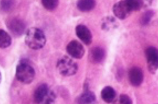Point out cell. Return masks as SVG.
<instances>
[{"mask_svg":"<svg viewBox=\"0 0 158 104\" xmlns=\"http://www.w3.org/2000/svg\"><path fill=\"white\" fill-rule=\"evenodd\" d=\"M143 6V2L142 1H121L114 5L112 10L116 17L123 20L129 17L133 11L139 10Z\"/></svg>","mask_w":158,"mask_h":104,"instance_id":"obj_1","label":"cell"},{"mask_svg":"<svg viewBox=\"0 0 158 104\" xmlns=\"http://www.w3.org/2000/svg\"><path fill=\"white\" fill-rule=\"evenodd\" d=\"M25 42L31 49L39 50L45 46L46 38L42 30L37 27H32L27 32Z\"/></svg>","mask_w":158,"mask_h":104,"instance_id":"obj_2","label":"cell"},{"mask_svg":"<svg viewBox=\"0 0 158 104\" xmlns=\"http://www.w3.org/2000/svg\"><path fill=\"white\" fill-rule=\"evenodd\" d=\"M56 95L46 84L36 88L33 94V99L37 104H54Z\"/></svg>","mask_w":158,"mask_h":104,"instance_id":"obj_3","label":"cell"},{"mask_svg":"<svg viewBox=\"0 0 158 104\" xmlns=\"http://www.w3.org/2000/svg\"><path fill=\"white\" fill-rule=\"evenodd\" d=\"M35 74L34 68L25 61L20 62L16 67L15 76L17 80L22 83H31L35 78Z\"/></svg>","mask_w":158,"mask_h":104,"instance_id":"obj_4","label":"cell"},{"mask_svg":"<svg viewBox=\"0 0 158 104\" xmlns=\"http://www.w3.org/2000/svg\"><path fill=\"white\" fill-rule=\"evenodd\" d=\"M56 68L59 74L64 76H70L77 73L78 66L77 63L67 55L58 59Z\"/></svg>","mask_w":158,"mask_h":104,"instance_id":"obj_5","label":"cell"},{"mask_svg":"<svg viewBox=\"0 0 158 104\" xmlns=\"http://www.w3.org/2000/svg\"><path fill=\"white\" fill-rule=\"evenodd\" d=\"M6 25L11 34L16 37L22 35L26 29V24L25 22L19 18L8 19L6 22Z\"/></svg>","mask_w":158,"mask_h":104,"instance_id":"obj_6","label":"cell"},{"mask_svg":"<svg viewBox=\"0 0 158 104\" xmlns=\"http://www.w3.org/2000/svg\"><path fill=\"white\" fill-rule=\"evenodd\" d=\"M145 54L148 70L152 74H155L158 69V49L155 47H148Z\"/></svg>","mask_w":158,"mask_h":104,"instance_id":"obj_7","label":"cell"},{"mask_svg":"<svg viewBox=\"0 0 158 104\" xmlns=\"http://www.w3.org/2000/svg\"><path fill=\"white\" fill-rule=\"evenodd\" d=\"M66 50L70 56L75 59H81L85 53L84 46L79 41L75 40L68 44Z\"/></svg>","mask_w":158,"mask_h":104,"instance_id":"obj_8","label":"cell"},{"mask_svg":"<svg viewBox=\"0 0 158 104\" xmlns=\"http://www.w3.org/2000/svg\"><path fill=\"white\" fill-rule=\"evenodd\" d=\"M75 32L77 37L84 44L87 46L91 44L93 41L92 34L86 26L84 24H79L76 27Z\"/></svg>","mask_w":158,"mask_h":104,"instance_id":"obj_9","label":"cell"},{"mask_svg":"<svg viewBox=\"0 0 158 104\" xmlns=\"http://www.w3.org/2000/svg\"><path fill=\"white\" fill-rule=\"evenodd\" d=\"M128 78L132 86L139 87L141 85L144 79L143 71L137 66L132 67L129 71Z\"/></svg>","mask_w":158,"mask_h":104,"instance_id":"obj_10","label":"cell"},{"mask_svg":"<svg viewBox=\"0 0 158 104\" xmlns=\"http://www.w3.org/2000/svg\"><path fill=\"white\" fill-rule=\"evenodd\" d=\"M88 57L90 62L93 64H100L105 58V50L101 47H94L90 49Z\"/></svg>","mask_w":158,"mask_h":104,"instance_id":"obj_11","label":"cell"},{"mask_svg":"<svg viewBox=\"0 0 158 104\" xmlns=\"http://www.w3.org/2000/svg\"><path fill=\"white\" fill-rule=\"evenodd\" d=\"M77 101L78 104H95L96 95L92 91L86 90L78 98Z\"/></svg>","mask_w":158,"mask_h":104,"instance_id":"obj_12","label":"cell"},{"mask_svg":"<svg viewBox=\"0 0 158 104\" xmlns=\"http://www.w3.org/2000/svg\"><path fill=\"white\" fill-rule=\"evenodd\" d=\"M101 96L103 100L106 103H112L115 99L116 93L112 87L106 86L101 91Z\"/></svg>","mask_w":158,"mask_h":104,"instance_id":"obj_13","label":"cell"},{"mask_svg":"<svg viewBox=\"0 0 158 104\" xmlns=\"http://www.w3.org/2000/svg\"><path fill=\"white\" fill-rule=\"evenodd\" d=\"M96 2L93 0H81L77 2V8L82 12L92 11L96 7Z\"/></svg>","mask_w":158,"mask_h":104,"instance_id":"obj_14","label":"cell"},{"mask_svg":"<svg viewBox=\"0 0 158 104\" xmlns=\"http://www.w3.org/2000/svg\"><path fill=\"white\" fill-rule=\"evenodd\" d=\"M12 38L10 35L2 29L0 30V47L5 49L11 46Z\"/></svg>","mask_w":158,"mask_h":104,"instance_id":"obj_15","label":"cell"},{"mask_svg":"<svg viewBox=\"0 0 158 104\" xmlns=\"http://www.w3.org/2000/svg\"><path fill=\"white\" fill-rule=\"evenodd\" d=\"M41 2L44 8L49 11L55 10L59 5V1L56 0H43Z\"/></svg>","mask_w":158,"mask_h":104,"instance_id":"obj_16","label":"cell"},{"mask_svg":"<svg viewBox=\"0 0 158 104\" xmlns=\"http://www.w3.org/2000/svg\"><path fill=\"white\" fill-rule=\"evenodd\" d=\"M154 15V12L153 10H149L146 11L142 15L140 19V23L142 25L148 24Z\"/></svg>","mask_w":158,"mask_h":104,"instance_id":"obj_17","label":"cell"},{"mask_svg":"<svg viewBox=\"0 0 158 104\" xmlns=\"http://www.w3.org/2000/svg\"><path fill=\"white\" fill-rule=\"evenodd\" d=\"M112 104H133V101L128 95L122 94L114 100Z\"/></svg>","mask_w":158,"mask_h":104,"instance_id":"obj_18","label":"cell"},{"mask_svg":"<svg viewBox=\"0 0 158 104\" xmlns=\"http://www.w3.org/2000/svg\"><path fill=\"white\" fill-rule=\"evenodd\" d=\"M15 2L14 1H2L1 8L5 12H9L14 8Z\"/></svg>","mask_w":158,"mask_h":104,"instance_id":"obj_19","label":"cell"},{"mask_svg":"<svg viewBox=\"0 0 158 104\" xmlns=\"http://www.w3.org/2000/svg\"><path fill=\"white\" fill-rule=\"evenodd\" d=\"M115 22V20L112 17H107L105 18L103 22L102 23V28L105 30L109 29L110 26H111V24H114Z\"/></svg>","mask_w":158,"mask_h":104,"instance_id":"obj_20","label":"cell"}]
</instances>
